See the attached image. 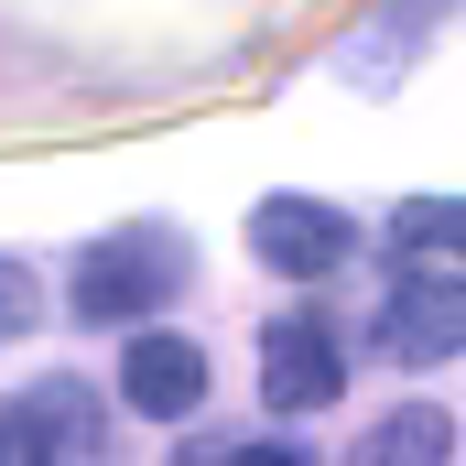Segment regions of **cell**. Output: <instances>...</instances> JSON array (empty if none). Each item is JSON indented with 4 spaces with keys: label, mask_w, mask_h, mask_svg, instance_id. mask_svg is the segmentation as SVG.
I'll list each match as a JSON object with an SVG mask.
<instances>
[{
    "label": "cell",
    "mask_w": 466,
    "mask_h": 466,
    "mask_svg": "<svg viewBox=\"0 0 466 466\" xmlns=\"http://www.w3.org/2000/svg\"><path fill=\"white\" fill-rule=\"evenodd\" d=\"M445 456H456V423L434 401H412V412H390V423L358 434V466H445Z\"/></svg>",
    "instance_id": "cell-7"
},
{
    "label": "cell",
    "mask_w": 466,
    "mask_h": 466,
    "mask_svg": "<svg viewBox=\"0 0 466 466\" xmlns=\"http://www.w3.org/2000/svg\"><path fill=\"white\" fill-rule=\"evenodd\" d=\"M119 401L152 412V423H185L207 401V348L196 337H130L119 348Z\"/></svg>",
    "instance_id": "cell-6"
},
{
    "label": "cell",
    "mask_w": 466,
    "mask_h": 466,
    "mask_svg": "<svg viewBox=\"0 0 466 466\" xmlns=\"http://www.w3.org/2000/svg\"><path fill=\"white\" fill-rule=\"evenodd\" d=\"M390 238H401V260H434V271H466V207H456V196H412V207L390 218Z\"/></svg>",
    "instance_id": "cell-8"
},
{
    "label": "cell",
    "mask_w": 466,
    "mask_h": 466,
    "mask_svg": "<svg viewBox=\"0 0 466 466\" xmlns=\"http://www.w3.org/2000/svg\"><path fill=\"white\" fill-rule=\"evenodd\" d=\"M249 249H260L271 271H293V282H326L358 249V228L337 207H315V196H271V207H249Z\"/></svg>",
    "instance_id": "cell-4"
},
{
    "label": "cell",
    "mask_w": 466,
    "mask_h": 466,
    "mask_svg": "<svg viewBox=\"0 0 466 466\" xmlns=\"http://www.w3.org/2000/svg\"><path fill=\"white\" fill-rule=\"evenodd\" d=\"M174 293H185V249L163 228H119V238H98V249L76 260V315H87V326L152 315V304H174Z\"/></svg>",
    "instance_id": "cell-1"
},
{
    "label": "cell",
    "mask_w": 466,
    "mask_h": 466,
    "mask_svg": "<svg viewBox=\"0 0 466 466\" xmlns=\"http://www.w3.org/2000/svg\"><path fill=\"white\" fill-rule=\"evenodd\" d=\"M22 326H33V271H22V260H0V348H11Z\"/></svg>",
    "instance_id": "cell-9"
},
{
    "label": "cell",
    "mask_w": 466,
    "mask_h": 466,
    "mask_svg": "<svg viewBox=\"0 0 466 466\" xmlns=\"http://www.w3.org/2000/svg\"><path fill=\"white\" fill-rule=\"evenodd\" d=\"M228 466H315V456H304V445H238Z\"/></svg>",
    "instance_id": "cell-10"
},
{
    "label": "cell",
    "mask_w": 466,
    "mask_h": 466,
    "mask_svg": "<svg viewBox=\"0 0 466 466\" xmlns=\"http://www.w3.org/2000/svg\"><path fill=\"white\" fill-rule=\"evenodd\" d=\"M98 456V401L76 380H33L22 401H0V466H87Z\"/></svg>",
    "instance_id": "cell-3"
},
{
    "label": "cell",
    "mask_w": 466,
    "mask_h": 466,
    "mask_svg": "<svg viewBox=\"0 0 466 466\" xmlns=\"http://www.w3.org/2000/svg\"><path fill=\"white\" fill-rule=\"evenodd\" d=\"M260 390H271V412H326V401L348 390L337 337H326L315 315H282V326L260 337Z\"/></svg>",
    "instance_id": "cell-5"
},
{
    "label": "cell",
    "mask_w": 466,
    "mask_h": 466,
    "mask_svg": "<svg viewBox=\"0 0 466 466\" xmlns=\"http://www.w3.org/2000/svg\"><path fill=\"white\" fill-rule=\"evenodd\" d=\"M380 358H401V369H434V358H466V271H434V260H401V282L380 293Z\"/></svg>",
    "instance_id": "cell-2"
}]
</instances>
